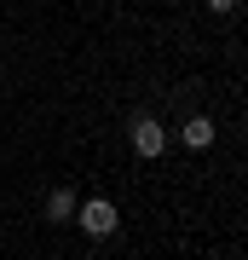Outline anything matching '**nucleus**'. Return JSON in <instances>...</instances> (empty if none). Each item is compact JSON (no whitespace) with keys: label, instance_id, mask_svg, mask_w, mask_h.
Returning <instances> with one entry per match:
<instances>
[{"label":"nucleus","instance_id":"nucleus-1","mask_svg":"<svg viewBox=\"0 0 248 260\" xmlns=\"http://www.w3.org/2000/svg\"><path fill=\"white\" fill-rule=\"evenodd\" d=\"M81 232L87 237H116V225H121V208L110 203V197H92V203H81Z\"/></svg>","mask_w":248,"mask_h":260},{"label":"nucleus","instance_id":"nucleus-2","mask_svg":"<svg viewBox=\"0 0 248 260\" xmlns=\"http://www.w3.org/2000/svg\"><path fill=\"white\" fill-rule=\"evenodd\" d=\"M133 150H138V156H162V150H167V127L156 116H138L133 121Z\"/></svg>","mask_w":248,"mask_h":260},{"label":"nucleus","instance_id":"nucleus-3","mask_svg":"<svg viewBox=\"0 0 248 260\" xmlns=\"http://www.w3.org/2000/svg\"><path fill=\"white\" fill-rule=\"evenodd\" d=\"M179 139L191 145V150H208V145H214V121H208V116H191V121H185V133H179Z\"/></svg>","mask_w":248,"mask_h":260},{"label":"nucleus","instance_id":"nucleus-4","mask_svg":"<svg viewBox=\"0 0 248 260\" xmlns=\"http://www.w3.org/2000/svg\"><path fill=\"white\" fill-rule=\"evenodd\" d=\"M69 214H75V191H69V185H58L52 197H46V220H58V225H64Z\"/></svg>","mask_w":248,"mask_h":260},{"label":"nucleus","instance_id":"nucleus-5","mask_svg":"<svg viewBox=\"0 0 248 260\" xmlns=\"http://www.w3.org/2000/svg\"><path fill=\"white\" fill-rule=\"evenodd\" d=\"M208 12H237V0H208Z\"/></svg>","mask_w":248,"mask_h":260}]
</instances>
